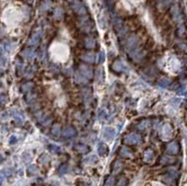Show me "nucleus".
I'll use <instances>...</instances> for the list:
<instances>
[{"mask_svg": "<svg viewBox=\"0 0 187 186\" xmlns=\"http://www.w3.org/2000/svg\"><path fill=\"white\" fill-rule=\"evenodd\" d=\"M69 1V3L71 4V6L73 7V8H74V10L77 12V13H79V14H85V12H86V10H85L84 6L82 5V3H81L80 0H68Z\"/></svg>", "mask_w": 187, "mask_h": 186, "instance_id": "1", "label": "nucleus"}, {"mask_svg": "<svg viewBox=\"0 0 187 186\" xmlns=\"http://www.w3.org/2000/svg\"><path fill=\"white\" fill-rule=\"evenodd\" d=\"M140 141V136L138 134H130L124 138V142L127 144H137Z\"/></svg>", "mask_w": 187, "mask_h": 186, "instance_id": "2", "label": "nucleus"}, {"mask_svg": "<svg viewBox=\"0 0 187 186\" xmlns=\"http://www.w3.org/2000/svg\"><path fill=\"white\" fill-rule=\"evenodd\" d=\"M114 135H115V130L112 128H110V127L106 128L105 129V131H104V136H105L106 138H108V140H111V138H113Z\"/></svg>", "mask_w": 187, "mask_h": 186, "instance_id": "3", "label": "nucleus"}, {"mask_svg": "<svg viewBox=\"0 0 187 186\" xmlns=\"http://www.w3.org/2000/svg\"><path fill=\"white\" fill-rule=\"evenodd\" d=\"M98 154H100V155H107L108 154V152H109V150H108V147L105 145V144H100L98 146Z\"/></svg>", "mask_w": 187, "mask_h": 186, "instance_id": "4", "label": "nucleus"}, {"mask_svg": "<svg viewBox=\"0 0 187 186\" xmlns=\"http://www.w3.org/2000/svg\"><path fill=\"white\" fill-rule=\"evenodd\" d=\"M81 73L84 76H86L87 78H90L92 76V70L90 69V68L86 66H81Z\"/></svg>", "mask_w": 187, "mask_h": 186, "instance_id": "5", "label": "nucleus"}, {"mask_svg": "<svg viewBox=\"0 0 187 186\" xmlns=\"http://www.w3.org/2000/svg\"><path fill=\"white\" fill-rule=\"evenodd\" d=\"M74 135H75V129L72 128L71 126H68V127H67V128L65 129V131H64V136H67V138L74 136Z\"/></svg>", "mask_w": 187, "mask_h": 186, "instance_id": "6", "label": "nucleus"}, {"mask_svg": "<svg viewBox=\"0 0 187 186\" xmlns=\"http://www.w3.org/2000/svg\"><path fill=\"white\" fill-rule=\"evenodd\" d=\"M167 150L171 154H176L177 152H178V145L176 144V142H172L171 144H169Z\"/></svg>", "mask_w": 187, "mask_h": 186, "instance_id": "7", "label": "nucleus"}, {"mask_svg": "<svg viewBox=\"0 0 187 186\" xmlns=\"http://www.w3.org/2000/svg\"><path fill=\"white\" fill-rule=\"evenodd\" d=\"M76 150H78V152H81V154H85V152H87L89 150V148L87 146H85V145L80 144V145H78V146L76 147Z\"/></svg>", "mask_w": 187, "mask_h": 186, "instance_id": "8", "label": "nucleus"}, {"mask_svg": "<svg viewBox=\"0 0 187 186\" xmlns=\"http://www.w3.org/2000/svg\"><path fill=\"white\" fill-rule=\"evenodd\" d=\"M152 150H148L147 152H145V154H144V161L145 162L151 161V160H152Z\"/></svg>", "mask_w": 187, "mask_h": 186, "instance_id": "9", "label": "nucleus"}, {"mask_svg": "<svg viewBox=\"0 0 187 186\" xmlns=\"http://www.w3.org/2000/svg\"><path fill=\"white\" fill-rule=\"evenodd\" d=\"M27 171H28L29 174H36L37 172L39 171V168H37V166L32 165V166H30L28 168H27Z\"/></svg>", "mask_w": 187, "mask_h": 186, "instance_id": "10", "label": "nucleus"}, {"mask_svg": "<svg viewBox=\"0 0 187 186\" xmlns=\"http://www.w3.org/2000/svg\"><path fill=\"white\" fill-rule=\"evenodd\" d=\"M114 69L117 70V71H122V70L124 69V64H122L121 62H116V63L114 64Z\"/></svg>", "mask_w": 187, "mask_h": 186, "instance_id": "11", "label": "nucleus"}, {"mask_svg": "<svg viewBox=\"0 0 187 186\" xmlns=\"http://www.w3.org/2000/svg\"><path fill=\"white\" fill-rule=\"evenodd\" d=\"M60 131H61V128H60V125H54L52 129V133H53L54 136H58L60 134Z\"/></svg>", "mask_w": 187, "mask_h": 186, "instance_id": "12", "label": "nucleus"}, {"mask_svg": "<svg viewBox=\"0 0 187 186\" xmlns=\"http://www.w3.org/2000/svg\"><path fill=\"white\" fill-rule=\"evenodd\" d=\"M131 152H129V150L127 149V148H123L122 150H121V155L123 156V157H127V156H130Z\"/></svg>", "mask_w": 187, "mask_h": 186, "instance_id": "13", "label": "nucleus"}, {"mask_svg": "<svg viewBox=\"0 0 187 186\" xmlns=\"http://www.w3.org/2000/svg\"><path fill=\"white\" fill-rule=\"evenodd\" d=\"M127 183H128V180H127L126 179L123 178V179H121L118 182V184H117V185L118 186H126Z\"/></svg>", "mask_w": 187, "mask_h": 186, "instance_id": "14", "label": "nucleus"}, {"mask_svg": "<svg viewBox=\"0 0 187 186\" xmlns=\"http://www.w3.org/2000/svg\"><path fill=\"white\" fill-rule=\"evenodd\" d=\"M48 161H49V157H48L47 155H45V154H43V155H41V156L39 157V162L42 163V164H45V163H47Z\"/></svg>", "mask_w": 187, "mask_h": 186, "instance_id": "15", "label": "nucleus"}, {"mask_svg": "<svg viewBox=\"0 0 187 186\" xmlns=\"http://www.w3.org/2000/svg\"><path fill=\"white\" fill-rule=\"evenodd\" d=\"M86 47H87V48H90V49L94 48V47H95V41L93 40H91V38H89V40H87V42H86Z\"/></svg>", "mask_w": 187, "mask_h": 186, "instance_id": "16", "label": "nucleus"}, {"mask_svg": "<svg viewBox=\"0 0 187 186\" xmlns=\"http://www.w3.org/2000/svg\"><path fill=\"white\" fill-rule=\"evenodd\" d=\"M169 83H170V82L168 80L164 79V80H162L160 82V85H161V86H165V87H166V86L169 85Z\"/></svg>", "mask_w": 187, "mask_h": 186, "instance_id": "17", "label": "nucleus"}, {"mask_svg": "<svg viewBox=\"0 0 187 186\" xmlns=\"http://www.w3.org/2000/svg\"><path fill=\"white\" fill-rule=\"evenodd\" d=\"M66 172H67V166L64 165V166H62L60 168V169H59V173H60V174H65Z\"/></svg>", "mask_w": 187, "mask_h": 186, "instance_id": "18", "label": "nucleus"}, {"mask_svg": "<svg viewBox=\"0 0 187 186\" xmlns=\"http://www.w3.org/2000/svg\"><path fill=\"white\" fill-rule=\"evenodd\" d=\"M50 150H51V152H60V148L58 146H51L50 147Z\"/></svg>", "mask_w": 187, "mask_h": 186, "instance_id": "19", "label": "nucleus"}, {"mask_svg": "<svg viewBox=\"0 0 187 186\" xmlns=\"http://www.w3.org/2000/svg\"><path fill=\"white\" fill-rule=\"evenodd\" d=\"M113 182H114V179L113 178H109L106 182V186H112L113 185Z\"/></svg>", "mask_w": 187, "mask_h": 186, "instance_id": "20", "label": "nucleus"}, {"mask_svg": "<svg viewBox=\"0 0 187 186\" xmlns=\"http://www.w3.org/2000/svg\"><path fill=\"white\" fill-rule=\"evenodd\" d=\"M121 166V163H119V162H116L115 163V165H114V170L115 171H117L118 169H119V168Z\"/></svg>", "mask_w": 187, "mask_h": 186, "instance_id": "21", "label": "nucleus"}, {"mask_svg": "<svg viewBox=\"0 0 187 186\" xmlns=\"http://www.w3.org/2000/svg\"><path fill=\"white\" fill-rule=\"evenodd\" d=\"M14 142H16V138H15L14 136H12L11 138V140H10V143L11 144H13Z\"/></svg>", "mask_w": 187, "mask_h": 186, "instance_id": "22", "label": "nucleus"}, {"mask_svg": "<svg viewBox=\"0 0 187 186\" xmlns=\"http://www.w3.org/2000/svg\"><path fill=\"white\" fill-rule=\"evenodd\" d=\"M103 60H104V54H103V52H100V55H99V62L102 63Z\"/></svg>", "mask_w": 187, "mask_h": 186, "instance_id": "23", "label": "nucleus"}]
</instances>
